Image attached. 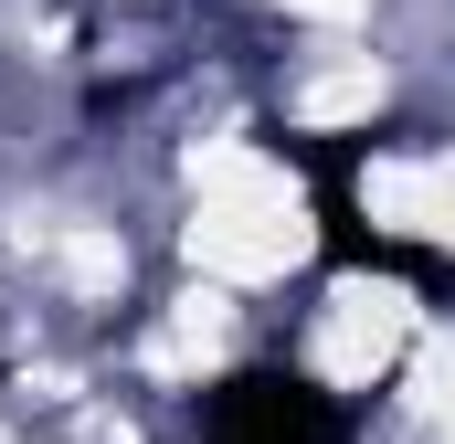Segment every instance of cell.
Listing matches in <instances>:
<instances>
[{"label":"cell","mask_w":455,"mask_h":444,"mask_svg":"<svg viewBox=\"0 0 455 444\" xmlns=\"http://www.w3.org/2000/svg\"><path fill=\"white\" fill-rule=\"evenodd\" d=\"M202 444H349V413L307 370H233L202 413Z\"/></svg>","instance_id":"obj_1"}]
</instances>
